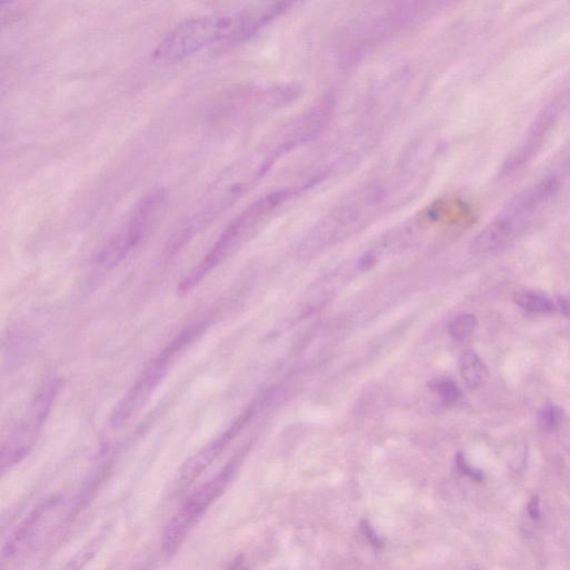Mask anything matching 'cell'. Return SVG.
<instances>
[{
    "instance_id": "10",
    "label": "cell",
    "mask_w": 570,
    "mask_h": 570,
    "mask_svg": "<svg viewBox=\"0 0 570 570\" xmlns=\"http://www.w3.org/2000/svg\"><path fill=\"white\" fill-rule=\"evenodd\" d=\"M59 500L58 497L56 496L49 497V498L42 499L41 503H38L37 506H35L33 511L12 531L11 536L4 543L2 548L3 558H12V557L25 550L26 546L40 533L42 521L58 506Z\"/></svg>"
},
{
    "instance_id": "1",
    "label": "cell",
    "mask_w": 570,
    "mask_h": 570,
    "mask_svg": "<svg viewBox=\"0 0 570 570\" xmlns=\"http://www.w3.org/2000/svg\"><path fill=\"white\" fill-rule=\"evenodd\" d=\"M288 6L285 3H251L184 20L159 42L153 60L161 65L174 64L221 42L244 41L282 14Z\"/></svg>"
},
{
    "instance_id": "11",
    "label": "cell",
    "mask_w": 570,
    "mask_h": 570,
    "mask_svg": "<svg viewBox=\"0 0 570 570\" xmlns=\"http://www.w3.org/2000/svg\"><path fill=\"white\" fill-rule=\"evenodd\" d=\"M461 378L469 388H479L488 378V370L483 361L473 351L461 354L459 361Z\"/></svg>"
},
{
    "instance_id": "12",
    "label": "cell",
    "mask_w": 570,
    "mask_h": 570,
    "mask_svg": "<svg viewBox=\"0 0 570 570\" xmlns=\"http://www.w3.org/2000/svg\"><path fill=\"white\" fill-rule=\"evenodd\" d=\"M515 302L522 309L530 312L550 313L554 311L555 304L550 297L537 291H520L515 295Z\"/></svg>"
},
{
    "instance_id": "15",
    "label": "cell",
    "mask_w": 570,
    "mask_h": 570,
    "mask_svg": "<svg viewBox=\"0 0 570 570\" xmlns=\"http://www.w3.org/2000/svg\"><path fill=\"white\" fill-rule=\"evenodd\" d=\"M430 388L446 404H455L460 398L459 388L451 379H435L430 382Z\"/></svg>"
},
{
    "instance_id": "5",
    "label": "cell",
    "mask_w": 570,
    "mask_h": 570,
    "mask_svg": "<svg viewBox=\"0 0 570 570\" xmlns=\"http://www.w3.org/2000/svg\"><path fill=\"white\" fill-rule=\"evenodd\" d=\"M243 457L244 452L237 453L231 461L224 466L221 472L193 491L185 499L179 511L167 521L164 527L161 541L163 555L166 558H172L180 551L189 530L209 511L212 505L223 495L232 479L235 478Z\"/></svg>"
},
{
    "instance_id": "3",
    "label": "cell",
    "mask_w": 570,
    "mask_h": 570,
    "mask_svg": "<svg viewBox=\"0 0 570 570\" xmlns=\"http://www.w3.org/2000/svg\"><path fill=\"white\" fill-rule=\"evenodd\" d=\"M209 327V322L200 321L189 326L172 340L161 352L150 362L142 374L133 384L123 398L115 405L110 417L112 428H120L131 420L142 408L149 403L150 397L158 390L159 384L166 377L174 360L185 350L201 338Z\"/></svg>"
},
{
    "instance_id": "6",
    "label": "cell",
    "mask_w": 570,
    "mask_h": 570,
    "mask_svg": "<svg viewBox=\"0 0 570 570\" xmlns=\"http://www.w3.org/2000/svg\"><path fill=\"white\" fill-rule=\"evenodd\" d=\"M555 188L554 181L547 180L516 196L506 210L474 240V251L491 252L507 244L522 231L538 207L554 193Z\"/></svg>"
},
{
    "instance_id": "9",
    "label": "cell",
    "mask_w": 570,
    "mask_h": 570,
    "mask_svg": "<svg viewBox=\"0 0 570 570\" xmlns=\"http://www.w3.org/2000/svg\"><path fill=\"white\" fill-rule=\"evenodd\" d=\"M252 408L245 410L221 435H219L217 439L207 444L202 451L185 461L180 472L181 482L191 483L200 478L203 473L222 455L228 444L241 433L246 423L249 422L250 418L252 417Z\"/></svg>"
},
{
    "instance_id": "16",
    "label": "cell",
    "mask_w": 570,
    "mask_h": 570,
    "mask_svg": "<svg viewBox=\"0 0 570 570\" xmlns=\"http://www.w3.org/2000/svg\"><path fill=\"white\" fill-rule=\"evenodd\" d=\"M564 412L554 404H548L538 413V425L543 430H551L563 420Z\"/></svg>"
},
{
    "instance_id": "14",
    "label": "cell",
    "mask_w": 570,
    "mask_h": 570,
    "mask_svg": "<svg viewBox=\"0 0 570 570\" xmlns=\"http://www.w3.org/2000/svg\"><path fill=\"white\" fill-rule=\"evenodd\" d=\"M477 327V319L473 314H461L449 326V334L457 341H465L473 335Z\"/></svg>"
},
{
    "instance_id": "17",
    "label": "cell",
    "mask_w": 570,
    "mask_h": 570,
    "mask_svg": "<svg viewBox=\"0 0 570 570\" xmlns=\"http://www.w3.org/2000/svg\"><path fill=\"white\" fill-rule=\"evenodd\" d=\"M360 530L365 535V537L368 539L371 546L377 548V550H382L384 547L383 539L379 536L377 531L374 530L369 520H360Z\"/></svg>"
},
{
    "instance_id": "4",
    "label": "cell",
    "mask_w": 570,
    "mask_h": 570,
    "mask_svg": "<svg viewBox=\"0 0 570 570\" xmlns=\"http://www.w3.org/2000/svg\"><path fill=\"white\" fill-rule=\"evenodd\" d=\"M289 194L290 193L271 194V196L253 203L248 209L242 212L239 217L224 230L219 240L212 246L210 251L206 253V256L181 280V282L177 285V293L181 296H185L192 292L202 282L203 279L210 274L212 270L221 265L222 261L226 260L231 253L235 252L251 235V233L256 230V227L263 221V219L269 215L271 212H273L276 206L289 196Z\"/></svg>"
},
{
    "instance_id": "18",
    "label": "cell",
    "mask_w": 570,
    "mask_h": 570,
    "mask_svg": "<svg viewBox=\"0 0 570 570\" xmlns=\"http://www.w3.org/2000/svg\"><path fill=\"white\" fill-rule=\"evenodd\" d=\"M457 465L458 468L461 470L462 473L468 474L469 477H472L474 479H479L481 478V474L477 473L476 470H474L470 466L467 464V461H466L465 457L461 455H458L457 458Z\"/></svg>"
},
{
    "instance_id": "2",
    "label": "cell",
    "mask_w": 570,
    "mask_h": 570,
    "mask_svg": "<svg viewBox=\"0 0 570 570\" xmlns=\"http://www.w3.org/2000/svg\"><path fill=\"white\" fill-rule=\"evenodd\" d=\"M269 162L267 158H249L222 172L198 202L189 226L173 244V251L179 250L188 240L230 209L260 179L263 172L269 167Z\"/></svg>"
},
{
    "instance_id": "13",
    "label": "cell",
    "mask_w": 570,
    "mask_h": 570,
    "mask_svg": "<svg viewBox=\"0 0 570 570\" xmlns=\"http://www.w3.org/2000/svg\"><path fill=\"white\" fill-rule=\"evenodd\" d=\"M101 543V538H95L94 541L77 551L59 570H83L97 555Z\"/></svg>"
},
{
    "instance_id": "7",
    "label": "cell",
    "mask_w": 570,
    "mask_h": 570,
    "mask_svg": "<svg viewBox=\"0 0 570 570\" xmlns=\"http://www.w3.org/2000/svg\"><path fill=\"white\" fill-rule=\"evenodd\" d=\"M59 388L58 381L47 383L36 396L25 416L12 428L2 444L0 470L6 474L23 461L36 443Z\"/></svg>"
},
{
    "instance_id": "8",
    "label": "cell",
    "mask_w": 570,
    "mask_h": 570,
    "mask_svg": "<svg viewBox=\"0 0 570 570\" xmlns=\"http://www.w3.org/2000/svg\"><path fill=\"white\" fill-rule=\"evenodd\" d=\"M166 194L161 189L142 198L134 209L127 227L104 246L97 257V263L106 269L118 266L120 261L141 243L161 214L166 205Z\"/></svg>"
}]
</instances>
